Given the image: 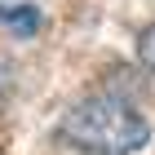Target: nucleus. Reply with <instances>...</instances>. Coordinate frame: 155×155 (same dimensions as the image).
<instances>
[{
  "label": "nucleus",
  "instance_id": "3",
  "mask_svg": "<svg viewBox=\"0 0 155 155\" xmlns=\"http://www.w3.org/2000/svg\"><path fill=\"white\" fill-rule=\"evenodd\" d=\"M137 62H142L146 71L155 75V22H151V27H142V31H137Z\"/></svg>",
  "mask_w": 155,
  "mask_h": 155
},
{
  "label": "nucleus",
  "instance_id": "1",
  "mask_svg": "<svg viewBox=\"0 0 155 155\" xmlns=\"http://www.w3.org/2000/svg\"><path fill=\"white\" fill-rule=\"evenodd\" d=\"M53 137L80 155H137L151 142V124L129 97L89 93L62 111Z\"/></svg>",
  "mask_w": 155,
  "mask_h": 155
},
{
  "label": "nucleus",
  "instance_id": "2",
  "mask_svg": "<svg viewBox=\"0 0 155 155\" xmlns=\"http://www.w3.org/2000/svg\"><path fill=\"white\" fill-rule=\"evenodd\" d=\"M0 22L18 36H31L45 27V13H40V5H0Z\"/></svg>",
  "mask_w": 155,
  "mask_h": 155
}]
</instances>
